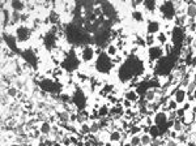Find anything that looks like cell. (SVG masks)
<instances>
[{
    "mask_svg": "<svg viewBox=\"0 0 196 146\" xmlns=\"http://www.w3.org/2000/svg\"><path fill=\"white\" fill-rule=\"evenodd\" d=\"M167 114L163 111H160L156 114V116H153V123H154V125H157V127H161V125H165L167 123Z\"/></svg>",
    "mask_w": 196,
    "mask_h": 146,
    "instance_id": "6da1fadb",
    "label": "cell"
},
{
    "mask_svg": "<svg viewBox=\"0 0 196 146\" xmlns=\"http://www.w3.org/2000/svg\"><path fill=\"white\" fill-rule=\"evenodd\" d=\"M162 55H163V50L161 48V47H158V46H153V47H150L149 48V57H150V60H158V59H161L162 57Z\"/></svg>",
    "mask_w": 196,
    "mask_h": 146,
    "instance_id": "7a4b0ae2",
    "label": "cell"
},
{
    "mask_svg": "<svg viewBox=\"0 0 196 146\" xmlns=\"http://www.w3.org/2000/svg\"><path fill=\"white\" fill-rule=\"evenodd\" d=\"M81 57L84 61H92V59L94 57V50L92 47H85L81 52Z\"/></svg>",
    "mask_w": 196,
    "mask_h": 146,
    "instance_id": "3957f363",
    "label": "cell"
},
{
    "mask_svg": "<svg viewBox=\"0 0 196 146\" xmlns=\"http://www.w3.org/2000/svg\"><path fill=\"white\" fill-rule=\"evenodd\" d=\"M186 97H187V91H186L184 89H178V90H175L174 100H175L177 103H184Z\"/></svg>",
    "mask_w": 196,
    "mask_h": 146,
    "instance_id": "277c9868",
    "label": "cell"
},
{
    "mask_svg": "<svg viewBox=\"0 0 196 146\" xmlns=\"http://www.w3.org/2000/svg\"><path fill=\"white\" fill-rule=\"evenodd\" d=\"M148 34L154 35V33L160 31V22L158 21H149L148 22Z\"/></svg>",
    "mask_w": 196,
    "mask_h": 146,
    "instance_id": "5b68a950",
    "label": "cell"
},
{
    "mask_svg": "<svg viewBox=\"0 0 196 146\" xmlns=\"http://www.w3.org/2000/svg\"><path fill=\"white\" fill-rule=\"evenodd\" d=\"M156 97H157V91H156L154 89H149V90H147V91H145V95H144L145 100H147L148 103L154 102Z\"/></svg>",
    "mask_w": 196,
    "mask_h": 146,
    "instance_id": "8992f818",
    "label": "cell"
},
{
    "mask_svg": "<svg viewBox=\"0 0 196 146\" xmlns=\"http://www.w3.org/2000/svg\"><path fill=\"white\" fill-rule=\"evenodd\" d=\"M17 38L20 39V41H25V39L29 38V30L26 29V27H20L19 30H17Z\"/></svg>",
    "mask_w": 196,
    "mask_h": 146,
    "instance_id": "52a82bcc",
    "label": "cell"
},
{
    "mask_svg": "<svg viewBox=\"0 0 196 146\" xmlns=\"http://www.w3.org/2000/svg\"><path fill=\"white\" fill-rule=\"evenodd\" d=\"M125 99L131 100V102H137L139 100V93L135 91V90H130V91L125 93Z\"/></svg>",
    "mask_w": 196,
    "mask_h": 146,
    "instance_id": "ba28073f",
    "label": "cell"
},
{
    "mask_svg": "<svg viewBox=\"0 0 196 146\" xmlns=\"http://www.w3.org/2000/svg\"><path fill=\"white\" fill-rule=\"evenodd\" d=\"M149 136L152 137V140H154V138H160V128H158L157 125L153 124L152 127H150V129H149Z\"/></svg>",
    "mask_w": 196,
    "mask_h": 146,
    "instance_id": "9c48e42d",
    "label": "cell"
},
{
    "mask_svg": "<svg viewBox=\"0 0 196 146\" xmlns=\"http://www.w3.org/2000/svg\"><path fill=\"white\" fill-rule=\"evenodd\" d=\"M75 103H76L79 107H84L85 106V98H84V94L82 93H77L76 97H75Z\"/></svg>",
    "mask_w": 196,
    "mask_h": 146,
    "instance_id": "30bf717a",
    "label": "cell"
},
{
    "mask_svg": "<svg viewBox=\"0 0 196 146\" xmlns=\"http://www.w3.org/2000/svg\"><path fill=\"white\" fill-rule=\"evenodd\" d=\"M187 16L190 17V18H196V4L192 3L191 5L187 7Z\"/></svg>",
    "mask_w": 196,
    "mask_h": 146,
    "instance_id": "8fae6325",
    "label": "cell"
},
{
    "mask_svg": "<svg viewBox=\"0 0 196 146\" xmlns=\"http://www.w3.org/2000/svg\"><path fill=\"white\" fill-rule=\"evenodd\" d=\"M109 114H110V110L107 106H102V107H99V110H98V116L101 117V119H105Z\"/></svg>",
    "mask_w": 196,
    "mask_h": 146,
    "instance_id": "7c38bea8",
    "label": "cell"
},
{
    "mask_svg": "<svg viewBox=\"0 0 196 146\" xmlns=\"http://www.w3.org/2000/svg\"><path fill=\"white\" fill-rule=\"evenodd\" d=\"M117 52H118V47L114 46V44H109L107 46V56H117Z\"/></svg>",
    "mask_w": 196,
    "mask_h": 146,
    "instance_id": "4fadbf2b",
    "label": "cell"
},
{
    "mask_svg": "<svg viewBox=\"0 0 196 146\" xmlns=\"http://www.w3.org/2000/svg\"><path fill=\"white\" fill-rule=\"evenodd\" d=\"M143 5H144V8L148 9V11H154L156 7H157V4H156V1L148 0V1H144V3H143Z\"/></svg>",
    "mask_w": 196,
    "mask_h": 146,
    "instance_id": "5bb4252c",
    "label": "cell"
},
{
    "mask_svg": "<svg viewBox=\"0 0 196 146\" xmlns=\"http://www.w3.org/2000/svg\"><path fill=\"white\" fill-rule=\"evenodd\" d=\"M140 140H141V145L143 146H149L152 142V137L149 134H143L140 136Z\"/></svg>",
    "mask_w": 196,
    "mask_h": 146,
    "instance_id": "9a60e30c",
    "label": "cell"
},
{
    "mask_svg": "<svg viewBox=\"0 0 196 146\" xmlns=\"http://www.w3.org/2000/svg\"><path fill=\"white\" fill-rule=\"evenodd\" d=\"M173 130H175V132H182L183 130V124H182V121H180L179 119H177L174 121V125H173Z\"/></svg>",
    "mask_w": 196,
    "mask_h": 146,
    "instance_id": "2e32d148",
    "label": "cell"
},
{
    "mask_svg": "<svg viewBox=\"0 0 196 146\" xmlns=\"http://www.w3.org/2000/svg\"><path fill=\"white\" fill-rule=\"evenodd\" d=\"M24 3L22 1H12V8L14 9L16 12H20V11H22L24 9Z\"/></svg>",
    "mask_w": 196,
    "mask_h": 146,
    "instance_id": "e0dca14e",
    "label": "cell"
},
{
    "mask_svg": "<svg viewBox=\"0 0 196 146\" xmlns=\"http://www.w3.org/2000/svg\"><path fill=\"white\" fill-rule=\"evenodd\" d=\"M130 143H131L132 146H140V145H141V140H140V136H131Z\"/></svg>",
    "mask_w": 196,
    "mask_h": 146,
    "instance_id": "ac0fdd59",
    "label": "cell"
},
{
    "mask_svg": "<svg viewBox=\"0 0 196 146\" xmlns=\"http://www.w3.org/2000/svg\"><path fill=\"white\" fill-rule=\"evenodd\" d=\"M132 18L136 20L137 22H141L144 20V16H143V13L140 11H134L132 12Z\"/></svg>",
    "mask_w": 196,
    "mask_h": 146,
    "instance_id": "d6986e66",
    "label": "cell"
},
{
    "mask_svg": "<svg viewBox=\"0 0 196 146\" xmlns=\"http://www.w3.org/2000/svg\"><path fill=\"white\" fill-rule=\"evenodd\" d=\"M120 138H122V134H120L119 130H114V132L110 133V140L111 141H120Z\"/></svg>",
    "mask_w": 196,
    "mask_h": 146,
    "instance_id": "ffe728a7",
    "label": "cell"
},
{
    "mask_svg": "<svg viewBox=\"0 0 196 146\" xmlns=\"http://www.w3.org/2000/svg\"><path fill=\"white\" fill-rule=\"evenodd\" d=\"M157 41L160 42L161 44H163V46H165V44H166V42H167L166 34H165V33H160V34H158V37H157Z\"/></svg>",
    "mask_w": 196,
    "mask_h": 146,
    "instance_id": "44dd1931",
    "label": "cell"
},
{
    "mask_svg": "<svg viewBox=\"0 0 196 146\" xmlns=\"http://www.w3.org/2000/svg\"><path fill=\"white\" fill-rule=\"evenodd\" d=\"M50 130H51V125L49 124V123H43L41 127V132L45 133V134H47V133H50Z\"/></svg>",
    "mask_w": 196,
    "mask_h": 146,
    "instance_id": "7402d4cb",
    "label": "cell"
},
{
    "mask_svg": "<svg viewBox=\"0 0 196 146\" xmlns=\"http://www.w3.org/2000/svg\"><path fill=\"white\" fill-rule=\"evenodd\" d=\"M167 106H169V110H170V111H177V110H178V103L175 102L174 99L169 100V103H167Z\"/></svg>",
    "mask_w": 196,
    "mask_h": 146,
    "instance_id": "603a6c76",
    "label": "cell"
},
{
    "mask_svg": "<svg viewBox=\"0 0 196 146\" xmlns=\"http://www.w3.org/2000/svg\"><path fill=\"white\" fill-rule=\"evenodd\" d=\"M140 130H141V127H139V125H132L130 129V133L132 136H137V133H139Z\"/></svg>",
    "mask_w": 196,
    "mask_h": 146,
    "instance_id": "cb8c5ba5",
    "label": "cell"
},
{
    "mask_svg": "<svg viewBox=\"0 0 196 146\" xmlns=\"http://www.w3.org/2000/svg\"><path fill=\"white\" fill-rule=\"evenodd\" d=\"M145 43H147L148 46L153 47V44H154V35H150V34H148L147 39H145Z\"/></svg>",
    "mask_w": 196,
    "mask_h": 146,
    "instance_id": "d4e9b609",
    "label": "cell"
},
{
    "mask_svg": "<svg viewBox=\"0 0 196 146\" xmlns=\"http://www.w3.org/2000/svg\"><path fill=\"white\" fill-rule=\"evenodd\" d=\"M167 119H169V120H173V121H175V120L178 119L177 111H170V114L167 115Z\"/></svg>",
    "mask_w": 196,
    "mask_h": 146,
    "instance_id": "484cf974",
    "label": "cell"
},
{
    "mask_svg": "<svg viewBox=\"0 0 196 146\" xmlns=\"http://www.w3.org/2000/svg\"><path fill=\"white\" fill-rule=\"evenodd\" d=\"M99 129H101V128H99V124H97V123H93V125L90 127V132L92 133H97Z\"/></svg>",
    "mask_w": 196,
    "mask_h": 146,
    "instance_id": "4316f807",
    "label": "cell"
},
{
    "mask_svg": "<svg viewBox=\"0 0 196 146\" xmlns=\"http://www.w3.org/2000/svg\"><path fill=\"white\" fill-rule=\"evenodd\" d=\"M195 89H196V85L193 84V82H191V84L187 86V94H192Z\"/></svg>",
    "mask_w": 196,
    "mask_h": 146,
    "instance_id": "83f0119b",
    "label": "cell"
},
{
    "mask_svg": "<svg viewBox=\"0 0 196 146\" xmlns=\"http://www.w3.org/2000/svg\"><path fill=\"white\" fill-rule=\"evenodd\" d=\"M177 115H178V119H182V117L186 116V111L183 108H178L177 110Z\"/></svg>",
    "mask_w": 196,
    "mask_h": 146,
    "instance_id": "f1b7e54d",
    "label": "cell"
},
{
    "mask_svg": "<svg viewBox=\"0 0 196 146\" xmlns=\"http://www.w3.org/2000/svg\"><path fill=\"white\" fill-rule=\"evenodd\" d=\"M81 132H82V133H89V132H90V127H89L88 124H82Z\"/></svg>",
    "mask_w": 196,
    "mask_h": 146,
    "instance_id": "f546056e",
    "label": "cell"
},
{
    "mask_svg": "<svg viewBox=\"0 0 196 146\" xmlns=\"http://www.w3.org/2000/svg\"><path fill=\"white\" fill-rule=\"evenodd\" d=\"M59 117L62 121H67V120H68V114H67V112H62V114L59 115Z\"/></svg>",
    "mask_w": 196,
    "mask_h": 146,
    "instance_id": "4dcf8cb0",
    "label": "cell"
},
{
    "mask_svg": "<svg viewBox=\"0 0 196 146\" xmlns=\"http://www.w3.org/2000/svg\"><path fill=\"white\" fill-rule=\"evenodd\" d=\"M177 138H178V132L170 130V140H177Z\"/></svg>",
    "mask_w": 196,
    "mask_h": 146,
    "instance_id": "1f68e13d",
    "label": "cell"
},
{
    "mask_svg": "<svg viewBox=\"0 0 196 146\" xmlns=\"http://www.w3.org/2000/svg\"><path fill=\"white\" fill-rule=\"evenodd\" d=\"M165 146H178V145H177V142H175V140H167Z\"/></svg>",
    "mask_w": 196,
    "mask_h": 146,
    "instance_id": "d6a6232c",
    "label": "cell"
},
{
    "mask_svg": "<svg viewBox=\"0 0 196 146\" xmlns=\"http://www.w3.org/2000/svg\"><path fill=\"white\" fill-rule=\"evenodd\" d=\"M123 106H124L125 108H131V106H132V102H131V100H128V99H125L124 102H123Z\"/></svg>",
    "mask_w": 196,
    "mask_h": 146,
    "instance_id": "836d02e7",
    "label": "cell"
},
{
    "mask_svg": "<svg viewBox=\"0 0 196 146\" xmlns=\"http://www.w3.org/2000/svg\"><path fill=\"white\" fill-rule=\"evenodd\" d=\"M177 140H179L180 142H184L186 140H187V136H184V134H180V136H178V138Z\"/></svg>",
    "mask_w": 196,
    "mask_h": 146,
    "instance_id": "e575fe53",
    "label": "cell"
},
{
    "mask_svg": "<svg viewBox=\"0 0 196 146\" xmlns=\"http://www.w3.org/2000/svg\"><path fill=\"white\" fill-rule=\"evenodd\" d=\"M183 110H184V111H188V110H191V104L190 103H184V106H183Z\"/></svg>",
    "mask_w": 196,
    "mask_h": 146,
    "instance_id": "d590c367",
    "label": "cell"
},
{
    "mask_svg": "<svg viewBox=\"0 0 196 146\" xmlns=\"http://www.w3.org/2000/svg\"><path fill=\"white\" fill-rule=\"evenodd\" d=\"M8 94H9V95H12V97H13V95L16 94V89H9V90H8Z\"/></svg>",
    "mask_w": 196,
    "mask_h": 146,
    "instance_id": "8d00e7d4",
    "label": "cell"
},
{
    "mask_svg": "<svg viewBox=\"0 0 196 146\" xmlns=\"http://www.w3.org/2000/svg\"><path fill=\"white\" fill-rule=\"evenodd\" d=\"M192 95H193V99H195V100H196V89H195V90H193Z\"/></svg>",
    "mask_w": 196,
    "mask_h": 146,
    "instance_id": "74e56055",
    "label": "cell"
},
{
    "mask_svg": "<svg viewBox=\"0 0 196 146\" xmlns=\"http://www.w3.org/2000/svg\"><path fill=\"white\" fill-rule=\"evenodd\" d=\"M105 146H112V143H110V142H107V143H105Z\"/></svg>",
    "mask_w": 196,
    "mask_h": 146,
    "instance_id": "f35d334b",
    "label": "cell"
},
{
    "mask_svg": "<svg viewBox=\"0 0 196 146\" xmlns=\"http://www.w3.org/2000/svg\"><path fill=\"white\" fill-rule=\"evenodd\" d=\"M123 146H132L131 143H125V145H123Z\"/></svg>",
    "mask_w": 196,
    "mask_h": 146,
    "instance_id": "ab89813d",
    "label": "cell"
},
{
    "mask_svg": "<svg viewBox=\"0 0 196 146\" xmlns=\"http://www.w3.org/2000/svg\"><path fill=\"white\" fill-rule=\"evenodd\" d=\"M54 146H60V145H58V143H56V145H54Z\"/></svg>",
    "mask_w": 196,
    "mask_h": 146,
    "instance_id": "60d3db41",
    "label": "cell"
},
{
    "mask_svg": "<svg viewBox=\"0 0 196 146\" xmlns=\"http://www.w3.org/2000/svg\"><path fill=\"white\" fill-rule=\"evenodd\" d=\"M13 146H17V145H13Z\"/></svg>",
    "mask_w": 196,
    "mask_h": 146,
    "instance_id": "b9f144b4",
    "label": "cell"
}]
</instances>
